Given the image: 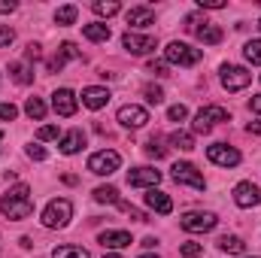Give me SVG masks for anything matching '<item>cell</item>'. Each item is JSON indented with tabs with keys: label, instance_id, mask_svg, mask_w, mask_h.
Instances as JSON below:
<instances>
[{
	"label": "cell",
	"instance_id": "1",
	"mask_svg": "<svg viewBox=\"0 0 261 258\" xmlns=\"http://www.w3.org/2000/svg\"><path fill=\"white\" fill-rule=\"evenodd\" d=\"M0 213L6 216V219H12V222H18V219H28L31 213H34V200H31V186H24V183H18L15 189H9V194L0 200Z\"/></svg>",
	"mask_w": 261,
	"mask_h": 258
},
{
	"label": "cell",
	"instance_id": "2",
	"mask_svg": "<svg viewBox=\"0 0 261 258\" xmlns=\"http://www.w3.org/2000/svg\"><path fill=\"white\" fill-rule=\"evenodd\" d=\"M186 31L189 34H195L200 43H206V46H216V43H222V28H216L213 21H206L203 15H186Z\"/></svg>",
	"mask_w": 261,
	"mask_h": 258
},
{
	"label": "cell",
	"instance_id": "3",
	"mask_svg": "<svg viewBox=\"0 0 261 258\" xmlns=\"http://www.w3.org/2000/svg\"><path fill=\"white\" fill-rule=\"evenodd\" d=\"M73 219V203L67 200V197H55V200H49L46 203V210H43V225L46 228H67V222Z\"/></svg>",
	"mask_w": 261,
	"mask_h": 258
},
{
	"label": "cell",
	"instance_id": "4",
	"mask_svg": "<svg viewBox=\"0 0 261 258\" xmlns=\"http://www.w3.org/2000/svg\"><path fill=\"white\" fill-rule=\"evenodd\" d=\"M203 55H200V49L195 46H189V43H179V40H173L167 49H164V61L167 64H179V67H195Z\"/></svg>",
	"mask_w": 261,
	"mask_h": 258
},
{
	"label": "cell",
	"instance_id": "5",
	"mask_svg": "<svg viewBox=\"0 0 261 258\" xmlns=\"http://www.w3.org/2000/svg\"><path fill=\"white\" fill-rule=\"evenodd\" d=\"M119 164H122V155H119L116 149H100V152H94V155L88 158V170L97 173V176H110V173H116Z\"/></svg>",
	"mask_w": 261,
	"mask_h": 258
},
{
	"label": "cell",
	"instance_id": "6",
	"mask_svg": "<svg viewBox=\"0 0 261 258\" xmlns=\"http://www.w3.org/2000/svg\"><path fill=\"white\" fill-rule=\"evenodd\" d=\"M216 213H210V210H192V213H186V216H179V225L186 228V231H192V234H203V231H213L216 228Z\"/></svg>",
	"mask_w": 261,
	"mask_h": 258
},
{
	"label": "cell",
	"instance_id": "7",
	"mask_svg": "<svg viewBox=\"0 0 261 258\" xmlns=\"http://www.w3.org/2000/svg\"><path fill=\"white\" fill-rule=\"evenodd\" d=\"M219 79H222V85H225L228 91H243V88L252 82V73H249L246 67L225 64L222 70H219Z\"/></svg>",
	"mask_w": 261,
	"mask_h": 258
},
{
	"label": "cell",
	"instance_id": "8",
	"mask_svg": "<svg viewBox=\"0 0 261 258\" xmlns=\"http://www.w3.org/2000/svg\"><path fill=\"white\" fill-rule=\"evenodd\" d=\"M219 122H228V110H225V107H203L195 116L192 131H195V134H210Z\"/></svg>",
	"mask_w": 261,
	"mask_h": 258
},
{
	"label": "cell",
	"instance_id": "9",
	"mask_svg": "<svg viewBox=\"0 0 261 258\" xmlns=\"http://www.w3.org/2000/svg\"><path fill=\"white\" fill-rule=\"evenodd\" d=\"M173 179L179 183V186H192L197 192H203V173L197 170L192 161H179V164H173Z\"/></svg>",
	"mask_w": 261,
	"mask_h": 258
},
{
	"label": "cell",
	"instance_id": "10",
	"mask_svg": "<svg viewBox=\"0 0 261 258\" xmlns=\"http://www.w3.org/2000/svg\"><path fill=\"white\" fill-rule=\"evenodd\" d=\"M206 158L219 167H237L240 164V152L234 146H225V143H213L206 146Z\"/></svg>",
	"mask_w": 261,
	"mask_h": 258
},
{
	"label": "cell",
	"instance_id": "11",
	"mask_svg": "<svg viewBox=\"0 0 261 258\" xmlns=\"http://www.w3.org/2000/svg\"><path fill=\"white\" fill-rule=\"evenodd\" d=\"M234 203H237L240 210H252V207H258L261 203V189L255 186V183H249V179L237 183V186H234Z\"/></svg>",
	"mask_w": 261,
	"mask_h": 258
},
{
	"label": "cell",
	"instance_id": "12",
	"mask_svg": "<svg viewBox=\"0 0 261 258\" xmlns=\"http://www.w3.org/2000/svg\"><path fill=\"white\" fill-rule=\"evenodd\" d=\"M122 43H125V49H128L130 55H149V52L158 49L155 37H149V34H134V31H128V34L122 37Z\"/></svg>",
	"mask_w": 261,
	"mask_h": 258
},
{
	"label": "cell",
	"instance_id": "13",
	"mask_svg": "<svg viewBox=\"0 0 261 258\" xmlns=\"http://www.w3.org/2000/svg\"><path fill=\"white\" fill-rule=\"evenodd\" d=\"M52 110L58 113V116H64V119H70L76 110H79V97L70 91V88H58L55 94H52Z\"/></svg>",
	"mask_w": 261,
	"mask_h": 258
},
{
	"label": "cell",
	"instance_id": "14",
	"mask_svg": "<svg viewBox=\"0 0 261 258\" xmlns=\"http://www.w3.org/2000/svg\"><path fill=\"white\" fill-rule=\"evenodd\" d=\"M146 122H149V113H146L143 107H137V104H125V107L119 110V125H122V128L137 131V128H143Z\"/></svg>",
	"mask_w": 261,
	"mask_h": 258
},
{
	"label": "cell",
	"instance_id": "15",
	"mask_svg": "<svg viewBox=\"0 0 261 258\" xmlns=\"http://www.w3.org/2000/svg\"><path fill=\"white\" fill-rule=\"evenodd\" d=\"M161 183V170L155 167H134L128 173V186H137V189H155Z\"/></svg>",
	"mask_w": 261,
	"mask_h": 258
},
{
	"label": "cell",
	"instance_id": "16",
	"mask_svg": "<svg viewBox=\"0 0 261 258\" xmlns=\"http://www.w3.org/2000/svg\"><path fill=\"white\" fill-rule=\"evenodd\" d=\"M76 58H82V52L76 49V43H61L58 55L46 61V70H49V73H58V70H61V67L67 64V61H76Z\"/></svg>",
	"mask_w": 261,
	"mask_h": 258
},
{
	"label": "cell",
	"instance_id": "17",
	"mask_svg": "<svg viewBox=\"0 0 261 258\" xmlns=\"http://www.w3.org/2000/svg\"><path fill=\"white\" fill-rule=\"evenodd\" d=\"M79 97H82V107H88V110H100V107L110 104V91L100 88V85H88V88H82Z\"/></svg>",
	"mask_w": 261,
	"mask_h": 258
},
{
	"label": "cell",
	"instance_id": "18",
	"mask_svg": "<svg viewBox=\"0 0 261 258\" xmlns=\"http://www.w3.org/2000/svg\"><path fill=\"white\" fill-rule=\"evenodd\" d=\"M143 200H146L149 210H155V213H161V216H167V213L173 210V200L164 192H158V189H149V192L143 194Z\"/></svg>",
	"mask_w": 261,
	"mask_h": 258
},
{
	"label": "cell",
	"instance_id": "19",
	"mask_svg": "<svg viewBox=\"0 0 261 258\" xmlns=\"http://www.w3.org/2000/svg\"><path fill=\"white\" fill-rule=\"evenodd\" d=\"M97 243L103 249H125V246H130V234L128 231H103L97 237Z\"/></svg>",
	"mask_w": 261,
	"mask_h": 258
},
{
	"label": "cell",
	"instance_id": "20",
	"mask_svg": "<svg viewBox=\"0 0 261 258\" xmlns=\"http://www.w3.org/2000/svg\"><path fill=\"white\" fill-rule=\"evenodd\" d=\"M82 146H85V134H82L79 128H73V131H67L64 137H61V146H58V149H61L64 155H76Z\"/></svg>",
	"mask_w": 261,
	"mask_h": 258
},
{
	"label": "cell",
	"instance_id": "21",
	"mask_svg": "<svg viewBox=\"0 0 261 258\" xmlns=\"http://www.w3.org/2000/svg\"><path fill=\"white\" fill-rule=\"evenodd\" d=\"M125 18H128L130 28H146V24H152L155 21V12L149 9V6H134L125 12Z\"/></svg>",
	"mask_w": 261,
	"mask_h": 258
},
{
	"label": "cell",
	"instance_id": "22",
	"mask_svg": "<svg viewBox=\"0 0 261 258\" xmlns=\"http://www.w3.org/2000/svg\"><path fill=\"white\" fill-rule=\"evenodd\" d=\"M82 34H85L91 43H107V40H110V24L91 21V24H82Z\"/></svg>",
	"mask_w": 261,
	"mask_h": 258
},
{
	"label": "cell",
	"instance_id": "23",
	"mask_svg": "<svg viewBox=\"0 0 261 258\" xmlns=\"http://www.w3.org/2000/svg\"><path fill=\"white\" fill-rule=\"evenodd\" d=\"M216 246H219L222 252H228V255H240V252H246V243H243L237 234H225V237H219Z\"/></svg>",
	"mask_w": 261,
	"mask_h": 258
},
{
	"label": "cell",
	"instance_id": "24",
	"mask_svg": "<svg viewBox=\"0 0 261 258\" xmlns=\"http://www.w3.org/2000/svg\"><path fill=\"white\" fill-rule=\"evenodd\" d=\"M9 76L18 82V85H28V82H34V70L28 64H21V61H12L9 64Z\"/></svg>",
	"mask_w": 261,
	"mask_h": 258
},
{
	"label": "cell",
	"instance_id": "25",
	"mask_svg": "<svg viewBox=\"0 0 261 258\" xmlns=\"http://www.w3.org/2000/svg\"><path fill=\"white\" fill-rule=\"evenodd\" d=\"M91 9H94L100 18H110V15H116V12H122V3H116V0H94Z\"/></svg>",
	"mask_w": 261,
	"mask_h": 258
},
{
	"label": "cell",
	"instance_id": "26",
	"mask_svg": "<svg viewBox=\"0 0 261 258\" xmlns=\"http://www.w3.org/2000/svg\"><path fill=\"white\" fill-rule=\"evenodd\" d=\"M94 200L97 203H119V189L116 186H97L94 189Z\"/></svg>",
	"mask_w": 261,
	"mask_h": 258
},
{
	"label": "cell",
	"instance_id": "27",
	"mask_svg": "<svg viewBox=\"0 0 261 258\" xmlns=\"http://www.w3.org/2000/svg\"><path fill=\"white\" fill-rule=\"evenodd\" d=\"M52 258H91V255L82 246H55L52 249Z\"/></svg>",
	"mask_w": 261,
	"mask_h": 258
},
{
	"label": "cell",
	"instance_id": "28",
	"mask_svg": "<svg viewBox=\"0 0 261 258\" xmlns=\"http://www.w3.org/2000/svg\"><path fill=\"white\" fill-rule=\"evenodd\" d=\"M170 143L179 146V149H186V152H192V149H195V134H189V131H173V134H170Z\"/></svg>",
	"mask_w": 261,
	"mask_h": 258
},
{
	"label": "cell",
	"instance_id": "29",
	"mask_svg": "<svg viewBox=\"0 0 261 258\" xmlns=\"http://www.w3.org/2000/svg\"><path fill=\"white\" fill-rule=\"evenodd\" d=\"M24 113H28L31 119H37V122H40V119L46 116V104H43L40 97H28V104H24Z\"/></svg>",
	"mask_w": 261,
	"mask_h": 258
},
{
	"label": "cell",
	"instance_id": "30",
	"mask_svg": "<svg viewBox=\"0 0 261 258\" xmlns=\"http://www.w3.org/2000/svg\"><path fill=\"white\" fill-rule=\"evenodd\" d=\"M76 15H79V9H76L73 3H67V6H61V9L55 12V24H73Z\"/></svg>",
	"mask_w": 261,
	"mask_h": 258
},
{
	"label": "cell",
	"instance_id": "31",
	"mask_svg": "<svg viewBox=\"0 0 261 258\" xmlns=\"http://www.w3.org/2000/svg\"><path fill=\"white\" fill-rule=\"evenodd\" d=\"M243 55H246V61H249V64H258L261 67V40H249V43L243 46Z\"/></svg>",
	"mask_w": 261,
	"mask_h": 258
},
{
	"label": "cell",
	"instance_id": "32",
	"mask_svg": "<svg viewBox=\"0 0 261 258\" xmlns=\"http://www.w3.org/2000/svg\"><path fill=\"white\" fill-rule=\"evenodd\" d=\"M179 255H182V258H197V255H203V243H195V240L182 243V246H179Z\"/></svg>",
	"mask_w": 261,
	"mask_h": 258
},
{
	"label": "cell",
	"instance_id": "33",
	"mask_svg": "<svg viewBox=\"0 0 261 258\" xmlns=\"http://www.w3.org/2000/svg\"><path fill=\"white\" fill-rule=\"evenodd\" d=\"M143 94H146V100H149V104H152V107H155V104H161V100H164V91H161V88H158V85H146V88H143Z\"/></svg>",
	"mask_w": 261,
	"mask_h": 258
},
{
	"label": "cell",
	"instance_id": "34",
	"mask_svg": "<svg viewBox=\"0 0 261 258\" xmlns=\"http://www.w3.org/2000/svg\"><path fill=\"white\" fill-rule=\"evenodd\" d=\"M146 155H152V158H164V155H167V146H161V143L152 137V140L146 143Z\"/></svg>",
	"mask_w": 261,
	"mask_h": 258
},
{
	"label": "cell",
	"instance_id": "35",
	"mask_svg": "<svg viewBox=\"0 0 261 258\" xmlns=\"http://www.w3.org/2000/svg\"><path fill=\"white\" fill-rule=\"evenodd\" d=\"M186 116H189V110H186L182 104H173V107L167 110V119H170V122H182Z\"/></svg>",
	"mask_w": 261,
	"mask_h": 258
},
{
	"label": "cell",
	"instance_id": "36",
	"mask_svg": "<svg viewBox=\"0 0 261 258\" xmlns=\"http://www.w3.org/2000/svg\"><path fill=\"white\" fill-rule=\"evenodd\" d=\"M24 152H28V158H34V161H46V149H43L40 143H31Z\"/></svg>",
	"mask_w": 261,
	"mask_h": 258
},
{
	"label": "cell",
	"instance_id": "37",
	"mask_svg": "<svg viewBox=\"0 0 261 258\" xmlns=\"http://www.w3.org/2000/svg\"><path fill=\"white\" fill-rule=\"evenodd\" d=\"M149 73H152V76H158V79L170 76V73H167V61H149Z\"/></svg>",
	"mask_w": 261,
	"mask_h": 258
},
{
	"label": "cell",
	"instance_id": "38",
	"mask_svg": "<svg viewBox=\"0 0 261 258\" xmlns=\"http://www.w3.org/2000/svg\"><path fill=\"white\" fill-rule=\"evenodd\" d=\"M58 134H61L58 125H43V128L37 131V137H40V140H58Z\"/></svg>",
	"mask_w": 261,
	"mask_h": 258
},
{
	"label": "cell",
	"instance_id": "39",
	"mask_svg": "<svg viewBox=\"0 0 261 258\" xmlns=\"http://www.w3.org/2000/svg\"><path fill=\"white\" fill-rule=\"evenodd\" d=\"M119 207H122V210L128 213L130 219H137V222H149V219H146V213H140L137 207H130V203H125V200H119Z\"/></svg>",
	"mask_w": 261,
	"mask_h": 258
},
{
	"label": "cell",
	"instance_id": "40",
	"mask_svg": "<svg viewBox=\"0 0 261 258\" xmlns=\"http://www.w3.org/2000/svg\"><path fill=\"white\" fill-rule=\"evenodd\" d=\"M15 116H18V110L12 104H0V122H12Z\"/></svg>",
	"mask_w": 261,
	"mask_h": 258
},
{
	"label": "cell",
	"instance_id": "41",
	"mask_svg": "<svg viewBox=\"0 0 261 258\" xmlns=\"http://www.w3.org/2000/svg\"><path fill=\"white\" fill-rule=\"evenodd\" d=\"M12 40H15V31H12L9 24H0V49H3V46H9Z\"/></svg>",
	"mask_w": 261,
	"mask_h": 258
},
{
	"label": "cell",
	"instance_id": "42",
	"mask_svg": "<svg viewBox=\"0 0 261 258\" xmlns=\"http://www.w3.org/2000/svg\"><path fill=\"white\" fill-rule=\"evenodd\" d=\"M197 6H200V9H222L225 0H197Z\"/></svg>",
	"mask_w": 261,
	"mask_h": 258
},
{
	"label": "cell",
	"instance_id": "43",
	"mask_svg": "<svg viewBox=\"0 0 261 258\" xmlns=\"http://www.w3.org/2000/svg\"><path fill=\"white\" fill-rule=\"evenodd\" d=\"M40 55H43V52H40V46H34V43L24 49V58H28V61H40Z\"/></svg>",
	"mask_w": 261,
	"mask_h": 258
},
{
	"label": "cell",
	"instance_id": "44",
	"mask_svg": "<svg viewBox=\"0 0 261 258\" xmlns=\"http://www.w3.org/2000/svg\"><path fill=\"white\" fill-rule=\"evenodd\" d=\"M249 110L261 116V94H252V100H249Z\"/></svg>",
	"mask_w": 261,
	"mask_h": 258
},
{
	"label": "cell",
	"instance_id": "45",
	"mask_svg": "<svg viewBox=\"0 0 261 258\" xmlns=\"http://www.w3.org/2000/svg\"><path fill=\"white\" fill-rule=\"evenodd\" d=\"M0 12H15V0H0Z\"/></svg>",
	"mask_w": 261,
	"mask_h": 258
},
{
	"label": "cell",
	"instance_id": "46",
	"mask_svg": "<svg viewBox=\"0 0 261 258\" xmlns=\"http://www.w3.org/2000/svg\"><path fill=\"white\" fill-rule=\"evenodd\" d=\"M246 131H249V134H255V137H261V122H249Z\"/></svg>",
	"mask_w": 261,
	"mask_h": 258
},
{
	"label": "cell",
	"instance_id": "47",
	"mask_svg": "<svg viewBox=\"0 0 261 258\" xmlns=\"http://www.w3.org/2000/svg\"><path fill=\"white\" fill-rule=\"evenodd\" d=\"M155 243H158L155 237H146V240H143V246H146V249H155Z\"/></svg>",
	"mask_w": 261,
	"mask_h": 258
},
{
	"label": "cell",
	"instance_id": "48",
	"mask_svg": "<svg viewBox=\"0 0 261 258\" xmlns=\"http://www.w3.org/2000/svg\"><path fill=\"white\" fill-rule=\"evenodd\" d=\"M140 258H158V255H155V252H143Z\"/></svg>",
	"mask_w": 261,
	"mask_h": 258
},
{
	"label": "cell",
	"instance_id": "49",
	"mask_svg": "<svg viewBox=\"0 0 261 258\" xmlns=\"http://www.w3.org/2000/svg\"><path fill=\"white\" fill-rule=\"evenodd\" d=\"M103 258H122V255H113V252H107V255H103Z\"/></svg>",
	"mask_w": 261,
	"mask_h": 258
},
{
	"label": "cell",
	"instance_id": "50",
	"mask_svg": "<svg viewBox=\"0 0 261 258\" xmlns=\"http://www.w3.org/2000/svg\"><path fill=\"white\" fill-rule=\"evenodd\" d=\"M258 28H261V18H258Z\"/></svg>",
	"mask_w": 261,
	"mask_h": 258
},
{
	"label": "cell",
	"instance_id": "51",
	"mask_svg": "<svg viewBox=\"0 0 261 258\" xmlns=\"http://www.w3.org/2000/svg\"><path fill=\"white\" fill-rule=\"evenodd\" d=\"M0 140H3V134H0Z\"/></svg>",
	"mask_w": 261,
	"mask_h": 258
}]
</instances>
